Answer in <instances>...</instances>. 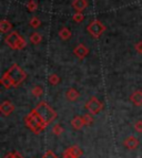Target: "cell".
Masks as SVG:
<instances>
[{"mask_svg": "<svg viewBox=\"0 0 142 158\" xmlns=\"http://www.w3.org/2000/svg\"><path fill=\"white\" fill-rule=\"evenodd\" d=\"M27 74L18 64H13L8 71L1 77V83L6 89H10L11 86H18L24 82Z\"/></svg>", "mask_w": 142, "mask_h": 158, "instance_id": "cell-1", "label": "cell"}, {"mask_svg": "<svg viewBox=\"0 0 142 158\" xmlns=\"http://www.w3.org/2000/svg\"><path fill=\"white\" fill-rule=\"evenodd\" d=\"M33 111L37 113V115L39 116L40 118H41V121L43 122L47 126L49 124H51L55 119V117H57L55 111L47 102H45V101H43V102H40L39 104L33 108Z\"/></svg>", "mask_w": 142, "mask_h": 158, "instance_id": "cell-2", "label": "cell"}, {"mask_svg": "<svg viewBox=\"0 0 142 158\" xmlns=\"http://www.w3.org/2000/svg\"><path fill=\"white\" fill-rule=\"evenodd\" d=\"M24 123H26V126L32 131L34 134H39L41 131L47 127V125L41 121L39 116L37 115V113L32 110L28 115L26 116V118H24Z\"/></svg>", "mask_w": 142, "mask_h": 158, "instance_id": "cell-3", "label": "cell"}, {"mask_svg": "<svg viewBox=\"0 0 142 158\" xmlns=\"http://www.w3.org/2000/svg\"><path fill=\"white\" fill-rule=\"evenodd\" d=\"M6 42L8 43L9 47L12 48V49H16V50L17 49L20 50V49L24 48V39H22L17 32H12V33H10L9 35H7V38H6Z\"/></svg>", "mask_w": 142, "mask_h": 158, "instance_id": "cell-4", "label": "cell"}, {"mask_svg": "<svg viewBox=\"0 0 142 158\" xmlns=\"http://www.w3.org/2000/svg\"><path fill=\"white\" fill-rule=\"evenodd\" d=\"M86 108L89 111L90 114L92 115H97L98 113H100L101 110L103 108L102 103L98 100L97 98H91L87 103H86Z\"/></svg>", "mask_w": 142, "mask_h": 158, "instance_id": "cell-5", "label": "cell"}, {"mask_svg": "<svg viewBox=\"0 0 142 158\" xmlns=\"http://www.w3.org/2000/svg\"><path fill=\"white\" fill-rule=\"evenodd\" d=\"M104 27L101 24L100 21H98V20H95V21H92L90 23V26L88 27V31L93 35V37H99L103 31H104Z\"/></svg>", "mask_w": 142, "mask_h": 158, "instance_id": "cell-6", "label": "cell"}, {"mask_svg": "<svg viewBox=\"0 0 142 158\" xmlns=\"http://www.w3.org/2000/svg\"><path fill=\"white\" fill-rule=\"evenodd\" d=\"M139 139H138L137 137H134V136H129V137H126V139H124L123 142V146L126 148H128L129 150H134V149H137L138 147H139Z\"/></svg>", "mask_w": 142, "mask_h": 158, "instance_id": "cell-7", "label": "cell"}, {"mask_svg": "<svg viewBox=\"0 0 142 158\" xmlns=\"http://www.w3.org/2000/svg\"><path fill=\"white\" fill-rule=\"evenodd\" d=\"M13 110H15V106H13V104L10 101H5L0 105V112L5 116H9L13 112Z\"/></svg>", "mask_w": 142, "mask_h": 158, "instance_id": "cell-8", "label": "cell"}, {"mask_svg": "<svg viewBox=\"0 0 142 158\" xmlns=\"http://www.w3.org/2000/svg\"><path fill=\"white\" fill-rule=\"evenodd\" d=\"M66 155H70V156H73V157H77V158H80L82 156V154H83V152H82V149L79 147V146L77 145H73L71 146V147L67 148L66 150H64V153Z\"/></svg>", "mask_w": 142, "mask_h": 158, "instance_id": "cell-9", "label": "cell"}, {"mask_svg": "<svg viewBox=\"0 0 142 158\" xmlns=\"http://www.w3.org/2000/svg\"><path fill=\"white\" fill-rule=\"evenodd\" d=\"M131 102L133 103L135 106H141L142 105V91H135L130 98Z\"/></svg>", "mask_w": 142, "mask_h": 158, "instance_id": "cell-10", "label": "cell"}, {"mask_svg": "<svg viewBox=\"0 0 142 158\" xmlns=\"http://www.w3.org/2000/svg\"><path fill=\"white\" fill-rule=\"evenodd\" d=\"M71 124H72L74 129L80 131V129L84 126V122H83V118H82V116H74L73 119L71 121Z\"/></svg>", "mask_w": 142, "mask_h": 158, "instance_id": "cell-11", "label": "cell"}, {"mask_svg": "<svg viewBox=\"0 0 142 158\" xmlns=\"http://www.w3.org/2000/svg\"><path fill=\"white\" fill-rule=\"evenodd\" d=\"M66 98L68 101L74 102V101H77L78 100V98H79V92H78L76 89L71 87V89H69V90L66 92Z\"/></svg>", "mask_w": 142, "mask_h": 158, "instance_id": "cell-12", "label": "cell"}, {"mask_svg": "<svg viewBox=\"0 0 142 158\" xmlns=\"http://www.w3.org/2000/svg\"><path fill=\"white\" fill-rule=\"evenodd\" d=\"M89 50H88L87 48L84 47L83 44H80L74 49V53H76V56H78L79 59H83L84 56H87Z\"/></svg>", "mask_w": 142, "mask_h": 158, "instance_id": "cell-13", "label": "cell"}, {"mask_svg": "<svg viewBox=\"0 0 142 158\" xmlns=\"http://www.w3.org/2000/svg\"><path fill=\"white\" fill-rule=\"evenodd\" d=\"M87 1L86 0H74V2H73V7L77 9V10L79 11H82L86 7H87Z\"/></svg>", "mask_w": 142, "mask_h": 158, "instance_id": "cell-14", "label": "cell"}, {"mask_svg": "<svg viewBox=\"0 0 142 158\" xmlns=\"http://www.w3.org/2000/svg\"><path fill=\"white\" fill-rule=\"evenodd\" d=\"M52 133L55 135H57V136H59V135H61L63 133V128L60 126L59 124H55V125H53V127H52Z\"/></svg>", "mask_w": 142, "mask_h": 158, "instance_id": "cell-15", "label": "cell"}, {"mask_svg": "<svg viewBox=\"0 0 142 158\" xmlns=\"http://www.w3.org/2000/svg\"><path fill=\"white\" fill-rule=\"evenodd\" d=\"M49 82H50L52 85H57L60 82V77L57 75V74H51L49 77Z\"/></svg>", "mask_w": 142, "mask_h": 158, "instance_id": "cell-16", "label": "cell"}, {"mask_svg": "<svg viewBox=\"0 0 142 158\" xmlns=\"http://www.w3.org/2000/svg\"><path fill=\"white\" fill-rule=\"evenodd\" d=\"M30 40H31V42L33 43V44H38V43L41 41V35H40L39 33H33V34H31Z\"/></svg>", "mask_w": 142, "mask_h": 158, "instance_id": "cell-17", "label": "cell"}, {"mask_svg": "<svg viewBox=\"0 0 142 158\" xmlns=\"http://www.w3.org/2000/svg\"><path fill=\"white\" fill-rule=\"evenodd\" d=\"M82 118H83L84 125H91L93 123V118H92V116L89 115V114H84L82 116Z\"/></svg>", "mask_w": 142, "mask_h": 158, "instance_id": "cell-18", "label": "cell"}, {"mask_svg": "<svg viewBox=\"0 0 142 158\" xmlns=\"http://www.w3.org/2000/svg\"><path fill=\"white\" fill-rule=\"evenodd\" d=\"M59 34H60V37L62 38V39H68L69 37H70L71 35V33H70V31H69L68 29H67V28H63L62 30H61L60 32H59Z\"/></svg>", "mask_w": 142, "mask_h": 158, "instance_id": "cell-19", "label": "cell"}, {"mask_svg": "<svg viewBox=\"0 0 142 158\" xmlns=\"http://www.w3.org/2000/svg\"><path fill=\"white\" fill-rule=\"evenodd\" d=\"M42 93H43V91H42V89L40 86H34L33 89H32V94H33L36 98L41 96Z\"/></svg>", "mask_w": 142, "mask_h": 158, "instance_id": "cell-20", "label": "cell"}, {"mask_svg": "<svg viewBox=\"0 0 142 158\" xmlns=\"http://www.w3.org/2000/svg\"><path fill=\"white\" fill-rule=\"evenodd\" d=\"M10 28H11V24L9 23L8 21H6V20H2V21H1V31L2 32L8 31Z\"/></svg>", "mask_w": 142, "mask_h": 158, "instance_id": "cell-21", "label": "cell"}, {"mask_svg": "<svg viewBox=\"0 0 142 158\" xmlns=\"http://www.w3.org/2000/svg\"><path fill=\"white\" fill-rule=\"evenodd\" d=\"M3 158H22V156H21L18 152H12V153L7 154Z\"/></svg>", "mask_w": 142, "mask_h": 158, "instance_id": "cell-22", "label": "cell"}, {"mask_svg": "<svg viewBox=\"0 0 142 158\" xmlns=\"http://www.w3.org/2000/svg\"><path fill=\"white\" fill-rule=\"evenodd\" d=\"M42 158H58V157H57V155L53 153L52 150H47V152L43 154Z\"/></svg>", "mask_w": 142, "mask_h": 158, "instance_id": "cell-23", "label": "cell"}, {"mask_svg": "<svg viewBox=\"0 0 142 158\" xmlns=\"http://www.w3.org/2000/svg\"><path fill=\"white\" fill-rule=\"evenodd\" d=\"M30 24H31L33 28H38V27L40 26V20L39 18H37V17H33V18L31 19V21H30Z\"/></svg>", "mask_w": 142, "mask_h": 158, "instance_id": "cell-24", "label": "cell"}, {"mask_svg": "<svg viewBox=\"0 0 142 158\" xmlns=\"http://www.w3.org/2000/svg\"><path fill=\"white\" fill-rule=\"evenodd\" d=\"M134 129H135L138 133H142V121L135 122V124H134Z\"/></svg>", "mask_w": 142, "mask_h": 158, "instance_id": "cell-25", "label": "cell"}, {"mask_svg": "<svg viewBox=\"0 0 142 158\" xmlns=\"http://www.w3.org/2000/svg\"><path fill=\"white\" fill-rule=\"evenodd\" d=\"M27 6H28V8H29V10H30V11H33L34 9L37 8V3L34 2V1H30V2L28 3Z\"/></svg>", "mask_w": 142, "mask_h": 158, "instance_id": "cell-26", "label": "cell"}, {"mask_svg": "<svg viewBox=\"0 0 142 158\" xmlns=\"http://www.w3.org/2000/svg\"><path fill=\"white\" fill-rule=\"evenodd\" d=\"M74 20H76L77 22L82 21V20H83V16H82L81 13H77V15H74Z\"/></svg>", "mask_w": 142, "mask_h": 158, "instance_id": "cell-27", "label": "cell"}, {"mask_svg": "<svg viewBox=\"0 0 142 158\" xmlns=\"http://www.w3.org/2000/svg\"><path fill=\"white\" fill-rule=\"evenodd\" d=\"M135 49H137V51H138L139 53H142V43H141V42L138 43L137 47H135Z\"/></svg>", "mask_w": 142, "mask_h": 158, "instance_id": "cell-28", "label": "cell"}, {"mask_svg": "<svg viewBox=\"0 0 142 158\" xmlns=\"http://www.w3.org/2000/svg\"><path fill=\"white\" fill-rule=\"evenodd\" d=\"M62 158H77V157H73V156H70V155H66V154H63Z\"/></svg>", "mask_w": 142, "mask_h": 158, "instance_id": "cell-29", "label": "cell"}]
</instances>
